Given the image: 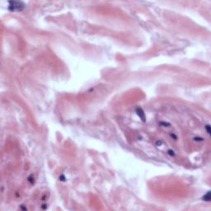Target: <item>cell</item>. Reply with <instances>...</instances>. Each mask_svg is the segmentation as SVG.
I'll return each instance as SVG.
<instances>
[{
  "instance_id": "cell-1",
  "label": "cell",
  "mask_w": 211,
  "mask_h": 211,
  "mask_svg": "<svg viewBox=\"0 0 211 211\" xmlns=\"http://www.w3.org/2000/svg\"><path fill=\"white\" fill-rule=\"evenodd\" d=\"M9 8H12V11H21L24 8L23 3L21 2H9Z\"/></svg>"
}]
</instances>
